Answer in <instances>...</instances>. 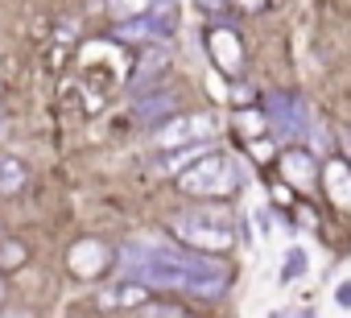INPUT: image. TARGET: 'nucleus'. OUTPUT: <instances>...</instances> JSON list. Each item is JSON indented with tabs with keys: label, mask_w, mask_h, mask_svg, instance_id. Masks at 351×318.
Masks as SVG:
<instances>
[{
	"label": "nucleus",
	"mask_w": 351,
	"mask_h": 318,
	"mask_svg": "<svg viewBox=\"0 0 351 318\" xmlns=\"http://www.w3.org/2000/svg\"><path fill=\"white\" fill-rule=\"evenodd\" d=\"M145 297H149V285H141L132 277H120L108 289H99V306L104 310H128V306H141Z\"/></svg>",
	"instance_id": "8"
},
{
	"label": "nucleus",
	"mask_w": 351,
	"mask_h": 318,
	"mask_svg": "<svg viewBox=\"0 0 351 318\" xmlns=\"http://www.w3.org/2000/svg\"><path fill=\"white\" fill-rule=\"evenodd\" d=\"M149 5H153V0H108V13L116 21H132V17L149 13Z\"/></svg>",
	"instance_id": "16"
},
{
	"label": "nucleus",
	"mask_w": 351,
	"mask_h": 318,
	"mask_svg": "<svg viewBox=\"0 0 351 318\" xmlns=\"http://www.w3.org/2000/svg\"><path fill=\"white\" fill-rule=\"evenodd\" d=\"M145 318H173V310H153V306H149V310H145Z\"/></svg>",
	"instance_id": "21"
},
{
	"label": "nucleus",
	"mask_w": 351,
	"mask_h": 318,
	"mask_svg": "<svg viewBox=\"0 0 351 318\" xmlns=\"http://www.w3.org/2000/svg\"><path fill=\"white\" fill-rule=\"evenodd\" d=\"M306 265H310V256H306L302 248H289V252H285V260H281V285L298 281V277L306 273Z\"/></svg>",
	"instance_id": "15"
},
{
	"label": "nucleus",
	"mask_w": 351,
	"mask_h": 318,
	"mask_svg": "<svg viewBox=\"0 0 351 318\" xmlns=\"http://www.w3.org/2000/svg\"><path fill=\"white\" fill-rule=\"evenodd\" d=\"M281 174H285L289 186L314 191L318 186V162H314V153L310 149H285L281 153Z\"/></svg>",
	"instance_id": "7"
},
{
	"label": "nucleus",
	"mask_w": 351,
	"mask_h": 318,
	"mask_svg": "<svg viewBox=\"0 0 351 318\" xmlns=\"http://www.w3.org/2000/svg\"><path fill=\"white\" fill-rule=\"evenodd\" d=\"M265 120H269V128H273L281 140H298V136L310 132V112H306V103L293 99V95H281V91H269V95H265Z\"/></svg>",
	"instance_id": "5"
},
{
	"label": "nucleus",
	"mask_w": 351,
	"mask_h": 318,
	"mask_svg": "<svg viewBox=\"0 0 351 318\" xmlns=\"http://www.w3.org/2000/svg\"><path fill=\"white\" fill-rule=\"evenodd\" d=\"M215 132H219L215 116H178V120H169V124H157L153 145L157 149H182V145L215 140Z\"/></svg>",
	"instance_id": "6"
},
{
	"label": "nucleus",
	"mask_w": 351,
	"mask_h": 318,
	"mask_svg": "<svg viewBox=\"0 0 351 318\" xmlns=\"http://www.w3.org/2000/svg\"><path fill=\"white\" fill-rule=\"evenodd\" d=\"M104 260H108V248H104V244H95V240L75 244V248H71V269H75L79 277H95V273L104 269Z\"/></svg>",
	"instance_id": "13"
},
{
	"label": "nucleus",
	"mask_w": 351,
	"mask_h": 318,
	"mask_svg": "<svg viewBox=\"0 0 351 318\" xmlns=\"http://www.w3.org/2000/svg\"><path fill=\"white\" fill-rule=\"evenodd\" d=\"M21 186H25V166L13 162V157H5V162H0V191L13 195V191H21Z\"/></svg>",
	"instance_id": "14"
},
{
	"label": "nucleus",
	"mask_w": 351,
	"mask_h": 318,
	"mask_svg": "<svg viewBox=\"0 0 351 318\" xmlns=\"http://www.w3.org/2000/svg\"><path fill=\"white\" fill-rule=\"evenodd\" d=\"M240 5H244V9H248V13H261V9H265V5H269V0H240Z\"/></svg>",
	"instance_id": "20"
},
{
	"label": "nucleus",
	"mask_w": 351,
	"mask_h": 318,
	"mask_svg": "<svg viewBox=\"0 0 351 318\" xmlns=\"http://www.w3.org/2000/svg\"><path fill=\"white\" fill-rule=\"evenodd\" d=\"M236 124H240V128L248 132V140H252V136H256L269 120H265V112H240V116H236Z\"/></svg>",
	"instance_id": "17"
},
{
	"label": "nucleus",
	"mask_w": 351,
	"mask_h": 318,
	"mask_svg": "<svg viewBox=\"0 0 351 318\" xmlns=\"http://www.w3.org/2000/svg\"><path fill=\"white\" fill-rule=\"evenodd\" d=\"M120 277H132L149 289H178V293H199V297H215L232 281V273L211 252H195L186 244L182 248L165 244L149 232L136 236L120 252Z\"/></svg>",
	"instance_id": "1"
},
{
	"label": "nucleus",
	"mask_w": 351,
	"mask_h": 318,
	"mask_svg": "<svg viewBox=\"0 0 351 318\" xmlns=\"http://www.w3.org/2000/svg\"><path fill=\"white\" fill-rule=\"evenodd\" d=\"M211 149H215L211 140H203V145H182V149H165L157 166H161V174H182V170H191V166L199 162V157H207Z\"/></svg>",
	"instance_id": "11"
},
{
	"label": "nucleus",
	"mask_w": 351,
	"mask_h": 318,
	"mask_svg": "<svg viewBox=\"0 0 351 318\" xmlns=\"http://www.w3.org/2000/svg\"><path fill=\"white\" fill-rule=\"evenodd\" d=\"M0 297H5V281H0Z\"/></svg>",
	"instance_id": "23"
},
{
	"label": "nucleus",
	"mask_w": 351,
	"mask_h": 318,
	"mask_svg": "<svg viewBox=\"0 0 351 318\" xmlns=\"http://www.w3.org/2000/svg\"><path fill=\"white\" fill-rule=\"evenodd\" d=\"M335 306H339V310H351V281H339V289H335Z\"/></svg>",
	"instance_id": "18"
},
{
	"label": "nucleus",
	"mask_w": 351,
	"mask_h": 318,
	"mask_svg": "<svg viewBox=\"0 0 351 318\" xmlns=\"http://www.w3.org/2000/svg\"><path fill=\"white\" fill-rule=\"evenodd\" d=\"M195 5H199L203 13H223V9H228V0H195Z\"/></svg>",
	"instance_id": "19"
},
{
	"label": "nucleus",
	"mask_w": 351,
	"mask_h": 318,
	"mask_svg": "<svg viewBox=\"0 0 351 318\" xmlns=\"http://www.w3.org/2000/svg\"><path fill=\"white\" fill-rule=\"evenodd\" d=\"M211 54H215L219 71L240 75V66H244V46H240V38H236L232 29H215V34H211Z\"/></svg>",
	"instance_id": "9"
},
{
	"label": "nucleus",
	"mask_w": 351,
	"mask_h": 318,
	"mask_svg": "<svg viewBox=\"0 0 351 318\" xmlns=\"http://www.w3.org/2000/svg\"><path fill=\"white\" fill-rule=\"evenodd\" d=\"M322 186H326L330 203H339L343 211H351V166L347 162H330L322 170Z\"/></svg>",
	"instance_id": "10"
},
{
	"label": "nucleus",
	"mask_w": 351,
	"mask_h": 318,
	"mask_svg": "<svg viewBox=\"0 0 351 318\" xmlns=\"http://www.w3.org/2000/svg\"><path fill=\"white\" fill-rule=\"evenodd\" d=\"M173 108H178V95H173V91H157V95H145V99L132 108V116H136L141 124H157V120L173 116Z\"/></svg>",
	"instance_id": "12"
},
{
	"label": "nucleus",
	"mask_w": 351,
	"mask_h": 318,
	"mask_svg": "<svg viewBox=\"0 0 351 318\" xmlns=\"http://www.w3.org/2000/svg\"><path fill=\"white\" fill-rule=\"evenodd\" d=\"M0 318H25V314H0Z\"/></svg>",
	"instance_id": "22"
},
{
	"label": "nucleus",
	"mask_w": 351,
	"mask_h": 318,
	"mask_svg": "<svg viewBox=\"0 0 351 318\" xmlns=\"http://www.w3.org/2000/svg\"><path fill=\"white\" fill-rule=\"evenodd\" d=\"M173 236H178L186 248L195 252H228L236 244V219L228 207H191V211H178L169 219Z\"/></svg>",
	"instance_id": "2"
},
{
	"label": "nucleus",
	"mask_w": 351,
	"mask_h": 318,
	"mask_svg": "<svg viewBox=\"0 0 351 318\" xmlns=\"http://www.w3.org/2000/svg\"><path fill=\"white\" fill-rule=\"evenodd\" d=\"M173 29H178V5H173V0H157L149 13L116 25V42H128V46H136V42H169Z\"/></svg>",
	"instance_id": "4"
},
{
	"label": "nucleus",
	"mask_w": 351,
	"mask_h": 318,
	"mask_svg": "<svg viewBox=\"0 0 351 318\" xmlns=\"http://www.w3.org/2000/svg\"><path fill=\"white\" fill-rule=\"evenodd\" d=\"M178 186L186 195H199V199H219V195H232L240 186V170H236V162L228 153L211 149L207 157H199L191 170L178 174Z\"/></svg>",
	"instance_id": "3"
}]
</instances>
